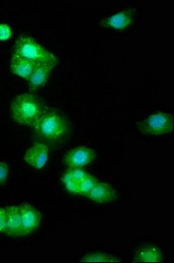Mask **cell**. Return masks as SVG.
Wrapping results in <instances>:
<instances>
[{
	"instance_id": "6da1fadb",
	"label": "cell",
	"mask_w": 174,
	"mask_h": 263,
	"mask_svg": "<svg viewBox=\"0 0 174 263\" xmlns=\"http://www.w3.org/2000/svg\"><path fill=\"white\" fill-rule=\"evenodd\" d=\"M32 127L37 137L48 146L60 143L68 136L69 132L68 120L56 110L46 109Z\"/></svg>"
},
{
	"instance_id": "7a4b0ae2",
	"label": "cell",
	"mask_w": 174,
	"mask_h": 263,
	"mask_svg": "<svg viewBox=\"0 0 174 263\" xmlns=\"http://www.w3.org/2000/svg\"><path fill=\"white\" fill-rule=\"evenodd\" d=\"M45 110L40 100L28 93L16 97L11 104L12 119L23 126H33Z\"/></svg>"
},
{
	"instance_id": "3957f363",
	"label": "cell",
	"mask_w": 174,
	"mask_h": 263,
	"mask_svg": "<svg viewBox=\"0 0 174 263\" xmlns=\"http://www.w3.org/2000/svg\"><path fill=\"white\" fill-rule=\"evenodd\" d=\"M14 54L37 63H50L56 65L57 57L55 54L39 44L36 41L27 36H19L16 40Z\"/></svg>"
},
{
	"instance_id": "277c9868",
	"label": "cell",
	"mask_w": 174,
	"mask_h": 263,
	"mask_svg": "<svg viewBox=\"0 0 174 263\" xmlns=\"http://www.w3.org/2000/svg\"><path fill=\"white\" fill-rule=\"evenodd\" d=\"M173 117L165 111L150 114L137 123V129L145 135H167L173 132Z\"/></svg>"
},
{
	"instance_id": "5b68a950",
	"label": "cell",
	"mask_w": 174,
	"mask_h": 263,
	"mask_svg": "<svg viewBox=\"0 0 174 263\" xmlns=\"http://www.w3.org/2000/svg\"><path fill=\"white\" fill-rule=\"evenodd\" d=\"M96 158V153L88 147H77L69 150L64 157V162L69 168L83 167Z\"/></svg>"
},
{
	"instance_id": "8992f818",
	"label": "cell",
	"mask_w": 174,
	"mask_h": 263,
	"mask_svg": "<svg viewBox=\"0 0 174 263\" xmlns=\"http://www.w3.org/2000/svg\"><path fill=\"white\" fill-rule=\"evenodd\" d=\"M21 213V237L27 236L39 228L42 216L33 205L23 203L18 205Z\"/></svg>"
},
{
	"instance_id": "52a82bcc",
	"label": "cell",
	"mask_w": 174,
	"mask_h": 263,
	"mask_svg": "<svg viewBox=\"0 0 174 263\" xmlns=\"http://www.w3.org/2000/svg\"><path fill=\"white\" fill-rule=\"evenodd\" d=\"M48 156L49 147L47 144L39 141L27 150L24 160L27 164L33 168L42 170L48 164Z\"/></svg>"
},
{
	"instance_id": "ba28073f",
	"label": "cell",
	"mask_w": 174,
	"mask_h": 263,
	"mask_svg": "<svg viewBox=\"0 0 174 263\" xmlns=\"http://www.w3.org/2000/svg\"><path fill=\"white\" fill-rule=\"evenodd\" d=\"M135 14L133 8L121 10L102 21V26L116 30H125L134 23Z\"/></svg>"
},
{
	"instance_id": "9c48e42d",
	"label": "cell",
	"mask_w": 174,
	"mask_h": 263,
	"mask_svg": "<svg viewBox=\"0 0 174 263\" xmlns=\"http://www.w3.org/2000/svg\"><path fill=\"white\" fill-rule=\"evenodd\" d=\"M85 197L96 203H108L117 199V192L113 186L107 182L97 181L96 185Z\"/></svg>"
},
{
	"instance_id": "30bf717a",
	"label": "cell",
	"mask_w": 174,
	"mask_h": 263,
	"mask_svg": "<svg viewBox=\"0 0 174 263\" xmlns=\"http://www.w3.org/2000/svg\"><path fill=\"white\" fill-rule=\"evenodd\" d=\"M54 64L50 63H38L33 70L28 84L31 90H35L40 87L44 86L49 79L51 72L54 68Z\"/></svg>"
},
{
	"instance_id": "8fae6325",
	"label": "cell",
	"mask_w": 174,
	"mask_h": 263,
	"mask_svg": "<svg viewBox=\"0 0 174 263\" xmlns=\"http://www.w3.org/2000/svg\"><path fill=\"white\" fill-rule=\"evenodd\" d=\"M7 230L6 234L12 238L21 237V213L18 205L6 207Z\"/></svg>"
},
{
	"instance_id": "7c38bea8",
	"label": "cell",
	"mask_w": 174,
	"mask_h": 263,
	"mask_svg": "<svg viewBox=\"0 0 174 263\" xmlns=\"http://www.w3.org/2000/svg\"><path fill=\"white\" fill-rule=\"evenodd\" d=\"M36 65L37 63L13 54L10 63V69L12 73L19 78L28 80Z\"/></svg>"
},
{
	"instance_id": "4fadbf2b",
	"label": "cell",
	"mask_w": 174,
	"mask_h": 263,
	"mask_svg": "<svg viewBox=\"0 0 174 263\" xmlns=\"http://www.w3.org/2000/svg\"><path fill=\"white\" fill-rule=\"evenodd\" d=\"M134 260L138 262H160L163 260L162 250L157 246H146L138 252Z\"/></svg>"
},
{
	"instance_id": "5bb4252c",
	"label": "cell",
	"mask_w": 174,
	"mask_h": 263,
	"mask_svg": "<svg viewBox=\"0 0 174 263\" xmlns=\"http://www.w3.org/2000/svg\"><path fill=\"white\" fill-rule=\"evenodd\" d=\"M81 261L84 262H118V260L116 257H113L108 254H102V253H93V254H87L81 259Z\"/></svg>"
},
{
	"instance_id": "9a60e30c",
	"label": "cell",
	"mask_w": 174,
	"mask_h": 263,
	"mask_svg": "<svg viewBox=\"0 0 174 263\" xmlns=\"http://www.w3.org/2000/svg\"><path fill=\"white\" fill-rule=\"evenodd\" d=\"M97 181L98 180H96L93 176L89 175L84 179L78 182V194L86 196L96 185Z\"/></svg>"
},
{
	"instance_id": "2e32d148",
	"label": "cell",
	"mask_w": 174,
	"mask_h": 263,
	"mask_svg": "<svg viewBox=\"0 0 174 263\" xmlns=\"http://www.w3.org/2000/svg\"><path fill=\"white\" fill-rule=\"evenodd\" d=\"M62 182L66 187L67 190L73 194H78V182H76L69 173L67 171L66 173L62 176Z\"/></svg>"
},
{
	"instance_id": "e0dca14e",
	"label": "cell",
	"mask_w": 174,
	"mask_h": 263,
	"mask_svg": "<svg viewBox=\"0 0 174 263\" xmlns=\"http://www.w3.org/2000/svg\"><path fill=\"white\" fill-rule=\"evenodd\" d=\"M69 173L71 175V177L76 181L80 182L81 180L84 179L85 177H87L90 174H88L87 171H85L82 167H74L69 170Z\"/></svg>"
},
{
	"instance_id": "ac0fdd59",
	"label": "cell",
	"mask_w": 174,
	"mask_h": 263,
	"mask_svg": "<svg viewBox=\"0 0 174 263\" xmlns=\"http://www.w3.org/2000/svg\"><path fill=\"white\" fill-rule=\"evenodd\" d=\"M12 36V28L9 25L0 23V42H6Z\"/></svg>"
},
{
	"instance_id": "d6986e66",
	"label": "cell",
	"mask_w": 174,
	"mask_h": 263,
	"mask_svg": "<svg viewBox=\"0 0 174 263\" xmlns=\"http://www.w3.org/2000/svg\"><path fill=\"white\" fill-rule=\"evenodd\" d=\"M7 230V213L6 207H0V233H6Z\"/></svg>"
},
{
	"instance_id": "ffe728a7",
	"label": "cell",
	"mask_w": 174,
	"mask_h": 263,
	"mask_svg": "<svg viewBox=\"0 0 174 263\" xmlns=\"http://www.w3.org/2000/svg\"><path fill=\"white\" fill-rule=\"evenodd\" d=\"M9 177V167L5 162H0V184H3Z\"/></svg>"
}]
</instances>
